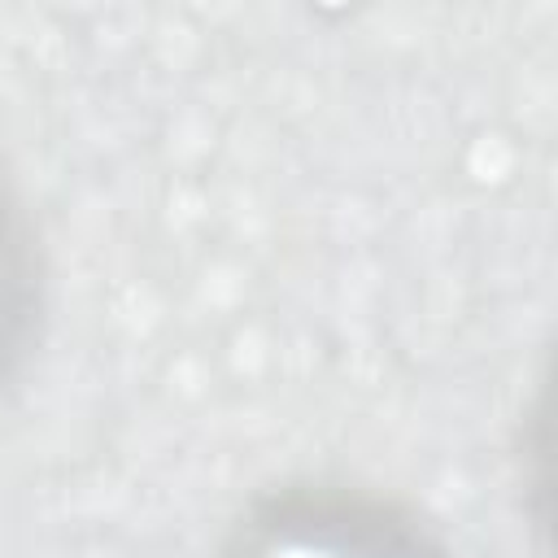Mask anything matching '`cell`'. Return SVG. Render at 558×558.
I'll use <instances>...</instances> for the list:
<instances>
[{"label": "cell", "mask_w": 558, "mask_h": 558, "mask_svg": "<svg viewBox=\"0 0 558 558\" xmlns=\"http://www.w3.org/2000/svg\"><path fill=\"white\" fill-rule=\"evenodd\" d=\"M214 558H458L414 501L340 480L296 475L257 488L222 527Z\"/></svg>", "instance_id": "1"}, {"label": "cell", "mask_w": 558, "mask_h": 558, "mask_svg": "<svg viewBox=\"0 0 558 558\" xmlns=\"http://www.w3.org/2000/svg\"><path fill=\"white\" fill-rule=\"evenodd\" d=\"M52 310V266L31 201L0 166V392L22 379L44 344Z\"/></svg>", "instance_id": "2"}]
</instances>
